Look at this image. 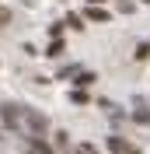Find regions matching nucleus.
I'll return each instance as SVG.
<instances>
[{
  "instance_id": "5",
  "label": "nucleus",
  "mask_w": 150,
  "mask_h": 154,
  "mask_svg": "<svg viewBox=\"0 0 150 154\" xmlns=\"http://www.w3.org/2000/svg\"><path fill=\"white\" fill-rule=\"evenodd\" d=\"M133 123L150 126V105L143 102V98H136V102H133Z\"/></svg>"
},
{
  "instance_id": "8",
  "label": "nucleus",
  "mask_w": 150,
  "mask_h": 154,
  "mask_svg": "<svg viewBox=\"0 0 150 154\" xmlns=\"http://www.w3.org/2000/svg\"><path fill=\"white\" fill-rule=\"evenodd\" d=\"M52 147H59V151H70V133H66V130H56V133H52Z\"/></svg>"
},
{
  "instance_id": "6",
  "label": "nucleus",
  "mask_w": 150,
  "mask_h": 154,
  "mask_svg": "<svg viewBox=\"0 0 150 154\" xmlns=\"http://www.w3.org/2000/svg\"><path fill=\"white\" fill-rule=\"evenodd\" d=\"M84 18H87V21H105V25H108V18H112V14H108L105 7H87Z\"/></svg>"
},
{
  "instance_id": "1",
  "label": "nucleus",
  "mask_w": 150,
  "mask_h": 154,
  "mask_svg": "<svg viewBox=\"0 0 150 154\" xmlns=\"http://www.w3.org/2000/svg\"><path fill=\"white\" fill-rule=\"evenodd\" d=\"M21 123H25V133H38V137L49 133V116L32 105H21Z\"/></svg>"
},
{
  "instance_id": "15",
  "label": "nucleus",
  "mask_w": 150,
  "mask_h": 154,
  "mask_svg": "<svg viewBox=\"0 0 150 154\" xmlns=\"http://www.w3.org/2000/svg\"><path fill=\"white\" fill-rule=\"evenodd\" d=\"M7 21H10V11H7V7H0V25H7Z\"/></svg>"
},
{
  "instance_id": "10",
  "label": "nucleus",
  "mask_w": 150,
  "mask_h": 154,
  "mask_svg": "<svg viewBox=\"0 0 150 154\" xmlns=\"http://www.w3.org/2000/svg\"><path fill=\"white\" fill-rule=\"evenodd\" d=\"M66 28H74V32H80V28H84V18H80V14H66Z\"/></svg>"
},
{
  "instance_id": "12",
  "label": "nucleus",
  "mask_w": 150,
  "mask_h": 154,
  "mask_svg": "<svg viewBox=\"0 0 150 154\" xmlns=\"http://www.w3.org/2000/svg\"><path fill=\"white\" fill-rule=\"evenodd\" d=\"M63 28H66V21H52L49 25V38H63Z\"/></svg>"
},
{
  "instance_id": "2",
  "label": "nucleus",
  "mask_w": 150,
  "mask_h": 154,
  "mask_svg": "<svg viewBox=\"0 0 150 154\" xmlns=\"http://www.w3.org/2000/svg\"><path fill=\"white\" fill-rule=\"evenodd\" d=\"M0 119H4V126H7V130L25 133V123H21V105H18V102H0Z\"/></svg>"
},
{
  "instance_id": "16",
  "label": "nucleus",
  "mask_w": 150,
  "mask_h": 154,
  "mask_svg": "<svg viewBox=\"0 0 150 154\" xmlns=\"http://www.w3.org/2000/svg\"><path fill=\"white\" fill-rule=\"evenodd\" d=\"M101 4H105V0H87V7H101Z\"/></svg>"
},
{
  "instance_id": "3",
  "label": "nucleus",
  "mask_w": 150,
  "mask_h": 154,
  "mask_svg": "<svg viewBox=\"0 0 150 154\" xmlns=\"http://www.w3.org/2000/svg\"><path fill=\"white\" fill-rule=\"evenodd\" d=\"M105 147H108V154H140V151H136V144H129V140L119 137V133L105 137Z\"/></svg>"
},
{
  "instance_id": "13",
  "label": "nucleus",
  "mask_w": 150,
  "mask_h": 154,
  "mask_svg": "<svg viewBox=\"0 0 150 154\" xmlns=\"http://www.w3.org/2000/svg\"><path fill=\"white\" fill-rule=\"evenodd\" d=\"M136 60H140V63H143V60H150V42H143V46H136Z\"/></svg>"
},
{
  "instance_id": "7",
  "label": "nucleus",
  "mask_w": 150,
  "mask_h": 154,
  "mask_svg": "<svg viewBox=\"0 0 150 154\" xmlns=\"http://www.w3.org/2000/svg\"><path fill=\"white\" fill-rule=\"evenodd\" d=\"M63 49H66V46H63V38H49L46 56H49V60H56V56H63Z\"/></svg>"
},
{
  "instance_id": "17",
  "label": "nucleus",
  "mask_w": 150,
  "mask_h": 154,
  "mask_svg": "<svg viewBox=\"0 0 150 154\" xmlns=\"http://www.w3.org/2000/svg\"><path fill=\"white\" fill-rule=\"evenodd\" d=\"M143 4H150V0H143Z\"/></svg>"
},
{
  "instance_id": "4",
  "label": "nucleus",
  "mask_w": 150,
  "mask_h": 154,
  "mask_svg": "<svg viewBox=\"0 0 150 154\" xmlns=\"http://www.w3.org/2000/svg\"><path fill=\"white\" fill-rule=\"evenodd\" d=\"M25 137V147H28V154H56V147L49 144V140H42L38 133H21Z\"/></svg>"
},
{
  "instance_id": "14",
  "label": "nucleus",
  "mask_w": 150,
  "mask_h": 154,
  "mask_svg": "<svg viewBox=\"0 0 150 154\" xmlns=\"http://www.w3.org/2000/svg\"><path fill=\"white\" fill-rule=\"evenodd\" d=\"M74 151H77V154H98V151H94V144H77Z\"/></svg>"
},
{
  "instance_id": "11",
  "label": "nucleus",
  "mask_w": 150,
  "mask_h": 154,
  "mask_svg": "<svg viewBox=\"0 0 150 154\" xmlns=\"http://www.w3.org/2000/svg\"><path fill=\"white\" fill-rule=\"evenodd\" d=\"M70 102H74V105H87V91L84 88H74V91H70Z\"/></svg>"
},
{
  "instance_id": "9",
  "label": "nucleus",
  "mask_w": 150,
  "mask_h": 154,
  "mask_svg": "<svg viewBox=\"0 0 150 154\" xmlns=\"http://www.w3.org/2000/svg\"><path fill=\"white\" fill-rule=\"evenodd\" d=\"M94 81H98V77H94L91 70H80V74H77V81H74V84H77V88H91Z\"/></svg>"
}]
</instances>
